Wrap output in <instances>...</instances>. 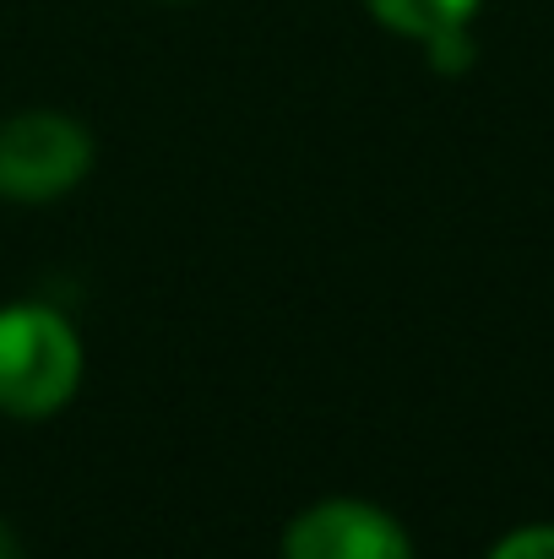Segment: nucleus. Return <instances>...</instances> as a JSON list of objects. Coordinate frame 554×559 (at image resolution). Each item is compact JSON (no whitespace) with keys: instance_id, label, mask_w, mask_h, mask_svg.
<instances>
[{"instance_id":"423d86ee","label":"nucleus","mask_w":554,"mask_h":559,"mask_svg":"<svg viewBox=\"0 0 554 559\" xmlns=\"http://www.w3.org/2000/svg\"><path fill=\"white\" fill-rule=\"evenodd\" d=\"M484 559H554V522L511 527L506 538H495V549Z\"/></svg>"},{"instance_id":"f03ea898","label":"nucleus","mask_w":554,"mask_h":559,"mask_svg":"<svg viewBox=\"0 0 554 559\" xmlns=\"http://www.w3.org/2000/svg\"><path fill=\"white\" fill-rule=\"evenodd\" d=\"M93 175V131L66 109H16L0 120V201L44 206Z\"/></svg>"},{"instance_id":"6e6552de","label":"nucleus","mask_w":554,"mask_h":559,"mask_svg":"<svg viewBox=\"0 0 554 559\" xmlns=\"http://www.w3.org/2000/svg\"><path fill=\"white\" fill-rule=\"evenodd\" d=\"M164 5H185V0H164Z\"/></svg>"},{"instance_id":"7ed1b4c3","label":"nucleus","mask_w":554,"mask_h":559,"mask_svg":"<svg viewBox=\"0 0 554 559\" xmlns=\"http://www.w3.org/2000/svg\"><path fill=\"white\" fill-rule=\"evenodd\" d=\"M278 559H413V538L386 506L327 495L283 527Z\"/></svg>"},{"instance_id":"f257e3e1","label":"nucleus","mask_w":554,"mask_h":559,"mask_svg":"<svg viewBox=\"0 0 554 559\" xmlns=\"http://www.w3.org/2000/svg\"><path fill=\"white\" fill-rule=\"evenodd\" d=\"M82 370L87 354L66 310L44 299L0 305V413L5 418L22 424L55 418L82 391Z\"/></svg>"},{"instance_id":"0eeeda50","label":"nucleus","mask_w":554,"mask_h":559,"mask_svg":"<svg viewBox=\"0 0 554 559\" xmlns=\"http://www.w3.org/2000/svg\"><path fill=\"white\" fill-rule=\"evenodd\" d=\"M0 559H27V549H22V538H16V527L0 516Z\"/></svg>"},{"instance_id":"39448f33","label":"nucleus","mask_w":554,"mask_h":559,"mask_svg":"<svg viewBox=\"0 0 554 559\" xmlns=\"http://www.w3.org/2000/svg\"><path fill=\"white\" fill-rule=\"evenodd\" d=\"M424 49V60L440 71V76H462L473 60H479V44H473V33L468 27H451V33H435V38H424L419 44Z\"/></svg>"},{"instance_id":"20e7f679","label":"nucleus","mask_w":554,"mask_h":559,"mask_svg":"<svg viewBox=\"0 0 554 559\" xmlns=\"http://www.w3.org/2000/svg\"><path fill=\"white\" fill-rule=\"evenodd\" d=\"M484 0H365V11L397 38H435V33H451V27H473Z\"/></svg>"}]
</instances>
